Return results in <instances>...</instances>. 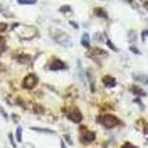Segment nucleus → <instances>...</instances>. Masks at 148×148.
<instances>
[{
	"mask_svg": "<svg viewBox=\"0 0 148 148\" xmlns=\"http://www.w3.org/2000/svg\"><path fill=\"white\" fill-rule=\"evenodd\" d=\"M54 38H55V41H56V43H58L59 45H61V46L65 47H71L73 46L71 37L63 31L58 30L57 32H56Z\"/></svg>",
	"mask_w": 148,
	"mask_h": 148,
	"instance_id": "f257e3e1",
	"label": "nucleus"
},
{
	"mask_svg": "<svg viewBox=\"0 0 148 148\" xmlns=\"http://www.w3.org/2000/svg\"><path fill=\"white\" fill-rule=\"evenodd\" d=\"M101 123L107 129H111L119 125V119L113 114H106L101 118Z\"/></svg>",
	"mask_w": 148,
	"mask_h": 148,
	"instance_id": "f03ea898",
	"label": "nucleus"
},
{
	"mask_svg": "<svg viewBox=\"0 0 148 148\" xmlns=\"http://www.w3.org/2000/svg\"><path fill=\"white\" fill-rule=\"evenodd\" d=\"M66 115L70 120L74 122V123H80L83 120V115L81 112L79 111V109L75 106L70 107L66 112Z\"/></svg>",
	"mask_w": 148,
	"mask_h": 148,
	"instance_id": "7ed1b4c3",
	"label": "nucleus"
},
{
	"mask_svg": "<svg viewBox=\"0 0 148 148\" xmlns=\"http://www.w3.org/2000/svg\"><path fill=\"white\" fill-rule=\"evenodd\" d=\"M38 83V78L36 75H28L23 81V86L27 89H31L35 87Z\"/></svg>",
	"mask_w": 148,
	"mask_h": 148,
	"instance_id": "20e7f679",
	"label": "nucleus"
},
{
	"mask_svg": "<svg viewBox=\"0 0 148 148\" xmlns=\"http://www.w3.org/2000/svg\"><path fill=\"white\" fill-rule=\"evenodd\" d=\"M95 139V133L88 130L81 131V140L84 143H91Z\"/></svg>",
	"mask_w": 148,
	"mask_h": 148,
	"instance_id": "39448f33",
	"label": "nucleus"
},
{
	"mask_svg": "<svg viewBox=\"0 0 148 148\" xmlns=\"http://www.w3.org/2000/svg\"><path fill=\"white\" fill-rule=\"evenodd\" d=\"M102 81L104 83V85L109 88L114 87V86H115V85H116V81H115V79L111 75H105L103 77Z\"/></svg>",
	"mask_w": 148,
	"mask_h": 148,
	"instance_id": "423d86ee",
	"label": "nucleus"
},
{
	"mask_svg": "<svg viewBox=\"0 0 148 148\" xmlns=\"http://www.w3.org/2000/svg\"><path fill=\"white\" fill-rule=\"evenodd\" d=\"M66 67L65 64H64L61 60L59 59H56L55 60L52 64L50 65L49 68L51 70H53V71H56V70H61V69H64Z\"/></svg>",
	"mask_w": 148,
	"mask_h": 148,
	"instance_id": "0eeeda50",
	"label": "nucleus"
},
{
	"mask_svg": "<svg viewBox=\"0 0 148 148\" xmlns=\"http://www.w3.org/2000/svg\"><path fill=\"white\" fill-rule=\"evenodd\" d=\"M134 79L140 83H143L145 85L148 86V75L145 74H134Z\"/></svg>",
	"mask_w": 148,
	"mask_h": 148,
	"instance_id": "6e6552de",
	"label": "nucleus"
},
{
	"mask_svg": "<svg viewBox=\"0 0 148 148\" xmlns=\"http://www.w3.org/2000/svg\"><path fill=\"white\" fill-rule=\"evenodd\" d=\"M81 44H82V46L85 47H90V36L87 33H85L83 35L82 39H81Z\"/></svg>",
	"mask_w": 148,
	"mask_h": 148,
	"instance_id": "1a4fd4ad",
	"label": "nucleus"
},
{
	"mask_svg": "<svg viewBox=\"0 0 148 148\" xmlns=\"http://www.w3.org/2000/svg\"><path fill=\"white\" fill-rule=\"evenodd\" d=\"M95 15L99 16V17H104V18H107V14L106 12L103 9V8H97L95 9Z\"/></svg>",
	"mask_w": 148,
	"mask_h": 148,
	"instance_id": "9d476101",
	"label": "nucleus"
},
{
	"mask_svg": "<svg viewBox=\"0 0 148 148\" xmlns=\"http://www.w3.org/2000/svg\"><path fill=\"white\" fill-rule=\"evenodd\" d=\"M132 89H133V92L136 95H146L144 90L142 88H140L139 86H134Z\"/></svg>",
	"mask_w": 148,
	"mask_h": 148,
	"instance_id": "9b49d317",
	"label": "nucleus"
},
{
	"mask_svg": "<svg viewBox=\"0 0 148 148\" xmlns=\"http://www.w3.org/2000/svg\"><path fill=\"white\" fill-rule=\"evenodd\" d=\"M16 140L18 141L19 143H21L22 142V127L21 126H18L16 128Z\"/></svg>",
	"mask_w": 148,
	"mask_h": 148,
	"instance_id": "f8f14e48",
	"label": "nucleus"
},
{
	"mask_svg": "<svg viewBox=\"0 0 148 148\" xmlns=\"http://www.w3.org/2000/svg\"><path fill=\"white\" fill-rule=\"evenodd\" d=\"M32 130H35L37 132H42V133H50V134H54L55 132L50 130V129H45V128H39V127H31Z\"/></svg>",
	"mask_w": 148,
	"mask_h": 148,
	"instance_id": "ddd939ff",
	"label": "nucleus"
},
{
	"mask_svg": "<svg viewBox=\"0 0 148 148\" xmlns=\"http://www.w3.org/2000/svg\"><path fill=\"white\" fill-rule=\"evenodd\" d=\"M5 49V38L0 36V54L3 53Z\"/></svg>",
	"mask_w": 148,
	"mask_h": 148,
	"instance_id": "4468645a",
	"label": "nucleus"
},
{
	"mask_svg": "<svg viewBox=\"0 0 148 148\" xmlns=\"http://www.w3.org/2000/svg\"><path fill=\"white\" fill-rule=\"evenodd\" d=\"M37 0H17V2L21 5H32L35 4Z\"/></svg>",
	"mask_w": 148,
	"mask_h": 148,
	"instance_id": "2eb2a0df",
	"label": "nucleus"
},
{
	"mask_svg": "<svg viewBox=\"0 0 148 148\" xmlns=\"http://www.w3.org/2000/svg\"><path fill=\"white\" fill-rule=\"evenodd\" d=\"M8 28V25L5 23H0V33H3Z\"/></svg>",
	"mask_w": 148,
	"mask_h": 148,
	"instance_id": "dca6fc26",
	"label": "nucleus"
},
{
	"mask_svg": "<svg viewBox=\"0 0 148 148\" xmlns=\"http://www.w3.org/2000/svg\"><path fill=\"white\" fill-rule=\"evenodd\" d=\"M8 137H9V140H10V143H11L12 146L14 147V148H16V144H15V141H14V137H13V134H12L11 133L9 134Z\"/></svg>",
	"mask_w": 148,
	"mask_h": 148,
	"instance_id": "f3484780",
	"label": "nucleus"
},
{
	"mask_svg": "<svg viewBox=\"0 0 148 148\" xmlns=\"http://www.w3.org/2000/svg\"><path fill=\"white\" fill-rule=\"evenodd\" d=\"M106 43H107V46H108L109 47H110V48H111L112 50H114V51H117L116 47H115L114 46V45L112 44V42H111L110 40H109V39L107 40V42H106Z\"/></svg>",
	"mask_w": 148,
	"mask_h": 148,
	"instance_id": "a211bd4d",
	"label": "nucleus"
},
{
	"mask_svg": "<svg viewBox=\"0 0 148 148\" xmlns=\"http://www.w3.org/2000/svg\"><path fill=\"white\" fill-rule=\"evenodd\" d=\"M130 51H132L134 54H137V55H140L141 54L140 51L136 47H130Z\"/></svg>",
	"mask_w": 148,
	"mask_h": 148,
	"instance_id": "6ab92c4d",
	"label": "nucleus"
},
{
	"mask_svg": "<svg viewBox=\"0 0 148 148\" xmlns=\"http://www.w3.org/2000/svg\"><path fill=\"white\" fill-rule=\"evenodd\" d=\"M122 148H137V147H136V146H134L132 144H130V143H125L123 146H122Z\"/></svg>",
	"mask_w": 148,
	"mask_h": 148,
	"instance_id": "aec40b11",
	"label": "nucleus"
},
{
	"mask_svg": "<svg viewBox=\"0 0 148 148\" xmlns=\"http://www.w3.org/2000/svg\"><path fill=\"white\" fill-rule=\"evenodd\" d=\"M0 112H1V114H2V115L3 116L8 120V114H6V113H5V111L4 110V109L2 108V107H0Z\"/></svg>",
	"mask_w": 148,
	"mask_h": 148,
	"instance_id": "412c9836",
	"label": "nucleus"
},
{
	"mask_svg": "<svg viewBox=\"0 0 148 148\" xmlns=\"http://www.w3.org/2000/svg\"><path fill=\"white\" fill-rule=\"evenodd\" d=\"M65 137H66V139L67 140V142L72 145H73V142L71 141V139H69V136H65Z\"/></svg>",
	"mask_w": 148,
	"mask_h": 148,
	"instance_id": "4be33fe9",
	"label": "nucleus"
},
{
	"mask_svg": "<svg viewBox=\"0 0 148 148\" xmlns=\"http://www.w3.org/2000/svg\"><path fill=\"white\" fill-rule=\"evenodd\" d=\"M61 145H62V148H66V146L65 143H64L63 141H62V142H61Z\"/></svg>",
	"mask_w": 148,
	"mask_h": 148,
	"instance_id": "5701e85b",
	"label": "nucleus"
}]
</instances>
